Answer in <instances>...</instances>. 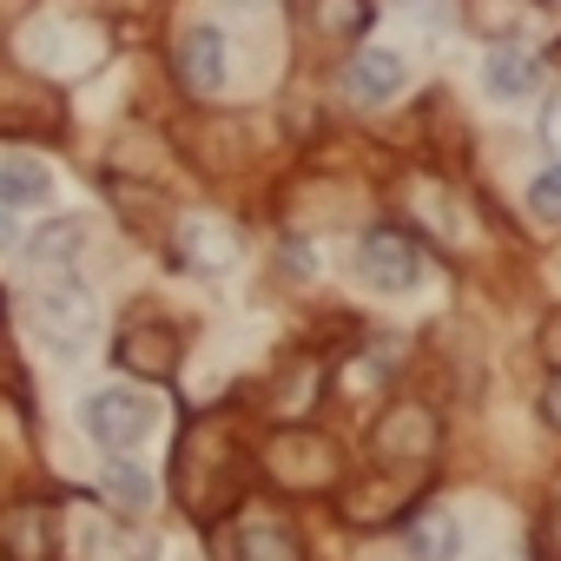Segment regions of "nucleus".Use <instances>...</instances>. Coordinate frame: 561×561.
I'll return each instance as SVG.
<instances>
[{
  "label": "nucleus",
  "mask_w": 561,
  "mask_h": 561,
  "mask_svg": "<svg viewBox=\"0 0 561 561\" xmlns=\"http://www.w3.org/2000/svg\"><path fill=\"white\" fill-rule=\"evenodd\" d=\"M80 423H87V436H93L100 449H139V443L152 436L159 410H152V397H139V390H93V397L80 403Z\"/></svg>",
  "instance_id": "obj_1"
},
{
  "label": "nucleus",
  "mask_w": 561,
  "mask_h": 561,
  "mask_svg": "<svg viewBox=\"0 0 561 561\" xmlns=\"http://www.w3.org/2000/svg\"><path fill=\"white\" fill-rule=\"evenodd\" d=\"M423 244L416 238H403V231H370L364 244H357V277L370 291H383V298H403V291H416L423 285Z\"/></svg>",
  "instance_id": "obj_2"
},
{
  "label": "nucleus",
  "mask_w": 561,
  "mask_h": 561,
  "mask_svg": "<svg viewBox=\"0 0 561 561\" xmlns=\"http://www.w3.org/2000/svg\"><path fill=\"white\" fill-rule=\"evenodd\" d=\"M34 331H41V344H47L54 357H80V351L93 344V298L73 291V285L41 291V298H34Z\"/></svg>",
  "instance_id": "obj_3"
},
{
  "label": "nucleus",
  "mask_w": 561,
  "mask_h": 561,
  "mask_svg": "<svg viewBox=\"0 0 561 561\" xmlns=\"http://www.w3.org/2000/svg\"><path fill=\"white\" fill-rule=\"evenodd\" d=\"M344 87H351L357 106H383V100H397V93L410 87V67H403V54H390V47H364V54L351 60V73H344Z\"/></svg>",
  "instance_id": "obj_4"
},
{
  "label": "nucleus",
  "mask_w": 561,
  "mask_h": 561,
  "mask_svg": "<svg viewBox=\"0 0 561 561\" xmlns=\"http://www.w3.org/2000/svg\"><path fill=\"white\" fill-rule=\"evenodd\" d=\"M225 54H231L225 27H192V34L179 41V73H185V87H192V93H218L225 73H231Z\"/></svg>",
  "instance_id": "obj_5"
},
{
  "label": "nucleus",
  "mask_w": 561,
  "mask_h": 561,
  "mask_svg": "<svg viewBox=\"0 0 561 561\" xmlns=\"http://www.w3.org/2000/svg\"><path fill=\"white\" fill-rule=\"evenodd\" d=\"M113 357H119V370H133V377H172V364H179V331H165V324H133Z\"/></svg>",
  "instance_id": "obj_6"
},
{
  "label": "nucleus",
  "mask_w": 561,
  "mask_h": 561,
  "mask_svg": "<svg viewBox=\"0 0 561 561\" xmlns=\"http://www.w3.org/2000/svg\"><path fill=\"white\" fill-rule=\"evenodd\" d=\"M482 87H489L495 100H528V93L541 87V54H528V47L502 41V47L482 60Z\"/></svg>",
  "instance_id": "obj_7"
},
{
  "label": "nucleus",
  "mask_w": 561,
  "mask_h": 561,
  "mask_svg": "<svg viewBox=\"0 0 561 561\" xmlns=\"http://www.w3.org/2000/svg\"><path fill=\"white\" fill-rule=\"evenodd\" d=\"M54 198V172L27 152H0V205L21 211V205H47Z\"/></svg>",
  "instance_id": "obj_8"
},
{
  "label": "nucleus",
  "mask_w": 561,
  "mask_h": 561,
  "mask_svg": "<svg viewBox=\"0 0 561 561\" xmlns=\"http://www.w3.org/2000/svg\"><path fill=\"white\" fill-rule=\"evenodd\" d=\"M436 449V423L430 410H390L383 430H377V456H403V462H423Z\"/></svg>",
  "instance_id": "obj_9"
},
{
  "label": "nucleus",
  "mask_w": 561,
  "mask_h": 561,
  "mask_svg": "<svg viewBox=\"0 0 561 561\" xmlns=\"http://www.w3.org/2000/svg\"><path fill=\"white\" fill-rule=\"evenodd\" d=\"M456 548H462L456 515H443V508L410 515V554H416V561H456Z\"/></svg>",
  "instance_id": "obj_10"
},
{
  "label": "nucleus",
  "mask_w": 561,
  "mask_h": 561,
  "mask_svg": "<svg viewBox=\"0 0 561 561\" xmlns=\"http://www.w3.org/2000/svg\"><path fill=\"white\" fill-rule=\"evenodd\" d=\"M271 469L285 482H318L311 469H324V443L318 436H291V443H271Z\"/></svg>",
  "instance_id": "obj_11"
},
{
  "label": "nucleus",
  "mask_w": 561,
  "mask_h": 561,
  "mask_svg": "<svg viewBox=\"0 0 561 561\" xmlns=\"http://www.w3.org/2000/svg\"><path fill=\"white\" fill-rule=\"evenodd\" d=\"M238 561H298V541L291 528L257 522V528H238Z\"/></svg>",
  "instance_id": "obj_12"
},
{
  "label": "nucleus",
  "mask_w": 561,
  "mask_h": 561,
  "mask_svg": "<svg viewBox=\"0 0 561 561\" xmlns=\"http://www.w3.org/2000/svg\"><path fill=\"white\" fill-rule=\"evenodd\" d=\"M100 489L119 502V508H146L152 502V469H139V462H106V476H100Z\"/></svg>",
  "instance_id": "obj_13"
},
{
  "label": "nucleus",
  "mask_w": 561,
  "mask_h": 561,
  "mask_svg": "<svg viewBox=\"0 0 561 561\" xmlns=\"http://www.w3.org/2000/svg\"><path fill=\"white\" fill-rule=\"evenodd\" d=\"M318 27L324 34H364L370 27V0H318Z\"/></svg>",
  "instance_id": "obj_14"
},
{
  "label": "nucleus",
  "mask_w": 561,
  "mask_h": 561,
  "mask_svg": "<svg viewBox=\"0 0 561 561\" xmlns=\"http://www.w3.org/2000/svg\"><path fill=\"white\" fill-rule=\"evenodd\" d=\"M73 244H80V225L60 218V231H41V238H34V264H41V271H60V264L73 257Z\"/></svg>",
  "instance_id": "obj_15"
},
{
  "label": "nucleus",
  "mask_w": 561,
  "mask_h": 561,
  "mask_svg": "<svg viewBox=\"0 0 561 561\" xmlns=\"http://www.w3.org/2000/svg\"><path fill=\"white\" fill-rule=\"evenodd\" d=\"M528 211H535L541 225H561V165H548V172L528 185Z\"/></svg>",
  "instance_id": "obj_16"
},
{
  "label": "nucleus",
  "mask_w": 561,
  "mask_h": 561,
  "mask_svg": "<svg viewBox=\"0 0 561 561\" xmlns=\"http://www.w3.org/2000/svg\"><path fill=\"white\" fill-rule=\"evenodd\" d=\"M541 561H561V482L548 489V508H541Z\"/></svg>",
  "instance_id": "obj_17"
},
{
  "label": "nucleus",
  "mask_w": 561,
  "mask_h": 561,
  "mask_svg": "<svg viewBox=\"0 0 561 561\" xmlns=\"http://www.w3.org/2000/svg\"><path fill=\"white\" fill-rule=\"evenodd\" d=\"M403 8L416 21H430V27H449V0H403Z\"/></svg>",
  "instance_id": "obj_18"
},
{
  "label": "nucleus",
  "mask_w": 561,
  "mask_h": 561,
  "mask_svg": "<svg viewBox=\"0 0 561 561\" xmlns=\"http://www.w3.org/2000/svg\"><path fill=\"white\" fill-rule=\"evenodd\" d=\"M541 416H548V423H554V430H561V377H554V383H548V397H541Z\"/></svg>",
  "instance_id": "obj_19"
},
{
  "label": "nucleus",
  "mask_w": 561,
  "mask_h": 561,
  "mask_svg": "<svg viewBox=\"0 0 561 561\" xmlns=\"http://www.w3.org/2000/svg\"><path fill=\"white\" fill-rule=\"evenodd\" d=\"M14 238H21V231H14V211L0 205V244H14Z\"/></svg>",
  "instance_id": "obj_20"
},
{
  "label": "nucleus",
  "mask_w": 561,
  "mask_h": 561,
  "mask_svg": "<svg viewBox=\"0 0 561 561\" xmlns=\"http://www.w3.org/2000/svg\"><path fill=\"white\" fill-rule=\"evenodd\" d=\"M548 139H554V146H561V113H548Z\"/></svg>",
  "instance_id": "obj_21"
}]
</instances>
